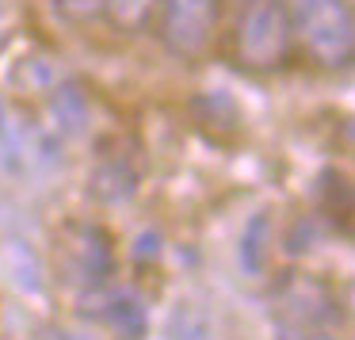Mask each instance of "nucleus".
Masks as SVG:
<instances>
[{
	"instance_id": "nucleus-1",
	"label": "nucleus",
	"mask_w": 355,
	"mask_h": 340,
	"mask_svg": "<svg viewBox=\"0 0 355 340\" xmlns=\"http://www.w3.org/2000/svg\"><path fill=\"white\" fill-rule=\"evenodd\" d=\"M291 35L313 62L347 69L355 58V16L347 0H283Z\"/></svg>"
},
{
	"instance_id": "nucleus-2",
	"label": "nucleus",
	"mask_w": 355,
	"mask_h": 340,
	"mask_svg": "<svg viewBox=\"0 0 355 340\" xmlns=\"http://www.w3.org/2000/svg\"><path fill=\"white\" fill-rule=\"evenodd\" d=\"M291 46L283 0H245L237 19V58L248 69H275Z\"/></svg>"
},
{
	"instance_id": "nucleus-3",
	"label": "nucleus",
	"mask_w": 355,
	"mask_h": 340,
	"mask_svg": "<svg viewBox=\"0 0 355 340\" xmlns=\"http://www.w3.org/2000/svg\"><path fill=\"white\" fill-rule=\"evenodd\" d=\"M271 306H275L279 325H298V329H332L344 321L340 298L324 279L291 271L275 283L271 291Z\"/></svg>"
},
{
	"instance_id": "nucleus-4",
	"label": "nucleus",
	"mask_w": 355,
	"mask_h": 340,
	"mask_svg": "<svg viewBox=\"0 0 355 340\" xmlns=\"http://www.w3.org/2000/svg\"><path fill=\"white\" fill-rule=\"evenodd\" d=\"M161 42L176 58H199L210 46L222 0H157Z\"/></svg>"
},
{
	"instance_id": "nucleus-5",
	"label": "nucleus",
	"mask_w": 355,
	"mask_h": 340,
	"mask_svg": "<svg viewBox=\"0 0 355 340\" xmlns=\"http://www.w3.org/2000/svg\"><path fill=\"white\" fill-rule=\"evenodd\" d=\"M62 256L65 268L73 271V283L85 291H103V283L115 271V248H111V233L92 222H69L62 233Z\"/></svg>"
},
{
	"instance_id": "nucleus-6",
	"label": "nucleus",
	"mask_w": 355,
	"mask_h": 340,
	"mask_svg": "<svg viewBox=\"0 0 355 340\" xmlns=\"http://www.w3.org/2000/svg\"><path fill=\"white\" fill-rule=\"evenodd\" d=\"M88 195L103 207H123L138 195V169L126 157H103L88 172Z\"/></svg>"
},
{
	"instance_id": "nucleus-7",
	"label": "nucleus",
	"mask_w": 355,
	"mask_h": 340,
	"mask_svg": "<svg viewBox=\"0 0 355 340\" xmlns=\"http://www.w3.org/2000/svg\"><path fill=\"white\" fill-rule=\"evenodd\" d=\"M92 294H96V302H100V309H96L100 321H107L123 340H146L149 314H146L138 294H130V291H107V294L92 291Z\"/></svg>"
},
{
	"instance_id": "nucleus-8",
	"label": "nucleus",
	"mask_w": 355,
	"mask_h": 340,
	"mask_svg": "<svg viewBox=\"0 0 355 340\" xmlns=\"http://www.w3.org/2000/svg\"><path fill=\"white\" fill-rule=\"evenodd\" d=\"M46 111H50V130H54L58 138H77V134H85V126H88V100H85V92H80L77 85L58 80V85L50 88Z\"/></svg>"
},
{
	"instance_id": "nucleus-9",
	"label": "nucleus",
	"mask_w": 355,
	"mask_h": 340,
	"mask_svg": "<svg viewBox=\"0 0 355 340\" xmlns=\"http://www.w3.org/2000/svg\"><path fill=\"white\" fill-rule=\"evenodd\" d=\"M271 214L256 210L241 230V245H237V264L245 275H263L268 271V256H271Z\"/></svg>"
},
{
	"instance_id": "nucleus-10",
	"label": "nucleus",
	"mask_w": 355,
	"mask_h": 340,
	"mask_svg": "<svg viewBox=\"0 0 355 340\" xmlns=\"http://www.w3.org/2000/svg\"><path fill=\"white\" fill-rule=\"evenodd\" d=\"M164 340H222L214 317L199 306V302H176L161 325Z\"/></svg>"
},
{
	"instance_id": "nucleus-11",
	"label": "nucleus",
	"mask_w": 355,
	"mask_h": 340,
	"mask_svg": "<svg viewBox=\"0 0 355 340\" xmlns=\"http://www.w3.org/2000/svg\"><path fill=\"white\" fill-rule=\"evenodd\" d=\"M4 268H8L12 283L19 291H42V264L27 241H19V237L4 241Z\"/></svg>"
},
{
	"instance_id": "nucleus-12",
	"label": "nucleus",
	"mask_w": 355,
	"mask_h": 340,
	"mask_svg": "<svg viewBox=\"0 0 355 340\" xmlns=\"http://www.w3.org/2000/svg\"><path fill=\"white\" fill-rule=\"evenodd\" d=\"M0 164L12 172L27 169L24 161V138H19V126L12 123V111L8 103H4V96H0Z\"/></svg>"
},
{
	"instance_id": "nucleus-13",
	"label": "nucleus",
	"mask_w": 355,
	"mask_h": 340,
	"mask_svg": "<svg viewBox=\"0 0 355 340\" xmlns=\"http://www.w3.org/2000/svg\"><path fill=\"white\" fill-rule=\"evenodd\" d=\"M157 0H107L103 4V12L111 16V24L123 27V31H138V27L149 24V16H153Z\"/></svg>"
},
{
	"instance_id": "nucleus-14",
	"label": "nucleus",
	"mask_w": 355,
	"mask_h": 340,
	"mask_svg": "<svg viewBox=\"0 0 355 340\" xmlns=\"http://www.w3.org/2000/svg\"><path fill=\"white\" fill-rule=\"evenodd\" d=\"M321 203H324V210L329 214H340V218H347V210H352V187H347V176L344 172H321Z\"/></svg>"
},
{
	"instance_id": "nucleus-15",
	"label": "nucleus",
	"mask_w": 355,
	"mask_h": 340,
	"mask_svg": "<svg viewBox=\"0 0 355 340\" xmlns=\"http://www.w3.org/2000/svg\"><path fill=\"white\" fill-rule=\"evenodd\" d=\"M313 241H317V222L313 218H298V222L291 226V233H286V253L302 256V253L313 248Z\"/></svg>"
},
{
	"instance_id": "nucleus-16",
	"label": "nucleus",
	"mask_w": 355,
	"mask_h": 340,
	"mask_svg": "<svg viewBox=\"0 0 355 340\" xmlns=\"http://www.w3.org/2000/svg\"><path fill=\"white\" fill-rule=\"evenodd\" d=\"M103 4H107V0H58V8H62L65 16H73V19L96 16V12H103Z\"/></svg>"
},
{
	"instance_id": "nucleus-17",
	"label": "nucleus",
	"mask_w": 355,
	"mask_h": 340,
	"mask_svg": "<svg viewBox=\"0 0 355 340\" xmlns=\"http://www.w3.org/2000/svg\"><path fill=\"white\" fill-rule=\"evenodd\" d=\"M275 340H332L329 329H298V325H275Z\"/></svg>"
},
{
	"instance_id": "nucleus-18",
	"label": "nucleus",
	"mask_w": 355,
	"mask_h": 340,
	"mask_svg": "<svg viewBox=\"0 0 355 340\" xmlns=\"http://www.w3.org/2000/svg\"><path fill=\"white\" fill-rule=\"evenodd\" d=\"M134 253H138V256H149V253H153V256H157V253H161V237H157V233H141Z\"/></svg>"
}]
</instances>
